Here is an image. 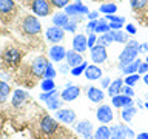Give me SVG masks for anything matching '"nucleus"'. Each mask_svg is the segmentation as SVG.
Instances as JSON below:
<instances>
[{
    "label": "nucleus",
    "instance_id": "obj_17",
    "mask_svg": "<svg viewBox=\"0 0 148 139\" xmlns=\"http://www.w3.org/2000/svg\"><path fill=\"white\" fill-rule=\"evenodd\" d=\"M86 96H88V99H90L91 102H94V104H99V102H102L105 99V93L97 87H90L88 88Z\"/></svg>",
    "mask_w": 148,
    "mask_h": 139
},
{
    "label": "nucleus",
    "instance_id": "obj_43",
    "mask_svg": "<svg viewBox=\"0 0 148 139\" xmlns=\"http://www.w3.org/2000/svg\"><path fill=\"white\" fill-rule=\"evenodd\" d=\"M51 3L57 8H66L69 5V0H51Z\"/></svg>",
    "mask_w": 148,
    "mask_h": 139
},
{
    "label": "nucleus",
    "instance_id": "obj_11",
    "mask_svg": "<svg viewBox=\"0 0 148 139\" xmlns=\"http://www.w3.org/2000/svg\"><path fill=\"white\" fill-rule=\"evenodd\" d=\"M80 94V88L76 85H66V88H63L60 93V99L65 102H73L74 99H77Z\"/></svg>",
    "mask_w": 148,
    "mask_h": 139
},
{
    "label": "nucleus",
    "instance_id": "obj_54",
    "mask_svg": "<svg viewBox=\"0 0 148 139\" xmlns=\"http://www.w3.org/2000/svg\"><path fill=\"white\" fill-rule=\"evenodd\" d=\"M136 139H148V133H145V131H143V133H139L137 136H136Z\"/></svg>",
    "mask_w": 148,
    "mask_h": 139
},
{
    "label": "nucleus",
    "instance_id": "obj_26",
    "mask_svg": "<svg viewBox=\"0 0 148 139\" xmlns=\"http://www.w3.org/2000/svg\"><path fill=\"white\" fill-rule=\"evenodd\" d=\"M137 113V108L136 107H128V108H123L122 113H120V118H122L123 122H130V120H133L134 114Z\"/></svg>",
    "mask_w": 148,
    "mask_h": 139
},
{
    "label": "nucleus",
    "instance_id": "obj_48",
    "mask_svg": "<svg viewBox=\"0 0 148 139\" xmlns=\"http://www.w3.org/2000/svg\"><path fill=\"white\" fill-rule=\"evenodd\" d=\"M59 71L62 73V74H66L68 71H71V67H69L68 63H65V65H60V68H59Z\"/></svg>",
    "mask_w": 148,
    "mask_h": 139
},
{
    "label": "nucleus",
    "instance_id": "obj_36",
    "mask_svg": "<svg viewBox=\"0 0 148 139\" xmlns=\"http://www.w3.org/2000/svg\"><path fill=\"white\" fill-rule=\"evenodd\" d=\"M142 76L139 73H134V74H130V76H127L123 79V83L125 85H130V87H134L136 83L139 82V79H140Z\"/></svg>",
    "mask_w": 148,
    "mask_h": 139
},
{
    "label": "nucleus",
    "instance_id": "obj_28",
    "mask_svg": "<svg viewBox=\"0 0 148 139\" xmlns=\"http://www.w3.org/2000/svg\"><path fill=\"white\" fill-rule=\"evenodd\" d=\"M110 22L105 20V19H99V23H97V28L94 30L96 34H105V32H110Z\"/></svg>",
    "mask_w": 148,
    "mask_h": 139
},
{
    "label": "nucleus",
    "instance_id": "obj_40",
    "mask_svg": "<svg viewBox=\"0 0 148 139\" xmlns=\"http://www.w3.org/2000/svg\"><path fill=\"white\" fill-rule=\"evenodd\" d=\"M105 20H108L111 23H122V25H123L125 19L120 17V16H114V14H111V16H105Z\"/></svg>",
    "mask_w": 148,
    "mask_h": 139
},
{
    "label": "nucleus",
    "instance_id": "obj_6",
    "mask_svg": "<svg viewBox=\"0 0 148 139\" xmlns=\"http://www.w3.org/2000/svg\"><path fill=\"white\" fill-rule=\"evenodd\" d=\"M65 37V30L63 28H59V26H49L48 30H46V39H48L51 43L54 45H59L60 42L63 40Z\"/></svg>",
    "mask_w": 148,
    "mask_h": 139
},
{
    "label": "nucleus",
    "instance_id": "obj_25",
    "mask_svg": "<svg viewBox=\"0 0 148 139\" xmlns=\"http://www.w3.org/2000/svg\"><path fill=\"white\" fill-rule=\"evenodd\" d=\"M94 138L96 139H111V133H110V127L102 124L100 127L96 128L94 131Z\"/></svg>",
    "mask_w": 148,
    "mask_h": 139
},
{
    "label": "nucleus",
    "instance_id": "obj_3",
    "mask_svg": "<svg viewBox=\"0 0 148 139\" xmlns=\"http://www.w3.org/2000/svg\"><path fill=\"white\" fill-rule=\"evenodd\" d=\"M65 12L69 16V19L71 17H79V16H83V14H86L88 16V12H90V9H88L85 5H83L80 0H76L74 3H69L66 8H65Z\"/></svg>",
    "mask_w": 148,
    "mask_h": 139
},
{
    "label": "nucleus",
    "instance_id": "obj_31",
    "mask_svg": "<svg viewBox=\"0 0 148 139\" xmlns=\"http://www.w3.org/2000/svg\"><path fill=\"white\" fill-rule=\"evenodd\" d=\"M46 104V107H48L49 110H53V111H57V110H60L62 108V99H60V97L57 96V97H53V99H49V100H46L45 102Z\"/></svg>",
    "mask_w": 148,
    "mask_h": 139
},
{
    "label": "nucleus",
    "instance_id": "obj_21",
    "mask_svg": "<svg viewBox=\"0 0 148 139\" xmlns=\"http://www.w3.org/2000/svg\"><path fill=\"white\" fill-rule=\"evenodd\" d=\"M69 22V16L65 11L62 12H56L53 16V25L54 26H59V28H65L66 23Z\"/></svg>",
    "mask_w": 148,
    "mask_h": 139
},
{
    "label": "nucleus",
    "instance_id": "obj_14",
    "mask_svg": "<svg viewBox=\"0 0 148 139\" xmlns=\"http://www.w3.org/2000/svg\"><path fill=\"white\" fill-rule=\"evenodd\" d=\"M32 11L40 17H46L49 14V3L46 0H34L32 2Z\"/></svg>",
    "mask_w": 148,
    "mask_h": 139
},
{
    "label": "nucleus",
    "instance_id": "obj_13",
    "mask_svg": "<svg viewBox=\"0 0 148 139\" xmlns=\"http://www.w3.org/2000/svg\"><path fill=\"white\" fill-rule=\"evenodd\" d=\"M49 59L53 62H62L63 59H66V50L62 45H53L49 48Z\"/></svg>",
    "mask_w": 148,
    "mask_h": 139
},
{
    "label": "nucleus",
    "instance_id": "obj_50",
    "mask_svg": "<svg viewBox=\"0 0 148 139\" xmlns=\"http://www.w3.org/2000/svg\"><path fill=\"white\" fill-rule=\"evenodd\" d=\"M122 28V23H111L110 22V30L111 31H119Z\"/></svg>",
    "mask_w": 148,
    "mask_h": 139
},
{
    "label": "nucleus",
    "instance_id": "obj_10",
    "mask_svg": "<svg viewBox=\"0 0 148 139\" xmlns=\"http://www.w3.org/2000/svg\"><path fill=\"white\" fill-rule=\"evenodd\" d=\"M111 105L116 108H128V107H134L133 97L125 96V94H117L111 97Z\"/></svg>",
    "mask_w": 148,
    "mask_h": 139
},
{
    "label": "nucleus",
    "instance_id": "obj_45",
    "mask_svg": "<svg viewBox=\"0 0 148 139\" xmlns=\"http://www.w3.org/2000/svg\"><path fill=\"white\" fill-rule=\"evenodd\" d=\"M122 94L133 97V96H134V90H133V87H130V85H123V88H122Z\"/></svg>",
    "mask_w": 148,
    "mask_h": 139
},
{
    "label": "nucleus",
    "instance_id": "obj_4",
    "mask_svg": "<svg viewBox=\"0 0 148 139\" xmlns=\"http://www.w3.org/2000/svg\"><path fill=\"white\" fill-rule=\"evenodd\" d=\"M49 65V62L46 60V57H43V56H39V57H36L34 60H32V63H31V71L34 76L37 77H43V74H45V70L46 67Z\"/></svg>",
    "mask_w": 148,
    "mask_h": 139
},
{
    "label": "nucleus",
    "instance_id": "obj_20",
    "mask_svg": "<svg viewBox=\"0 0 148 139\" xmlns=\"http://www.w3.org/2000/svg\"><path fill=\"white\" fill-rule=\"evenodd\" d=\"M140 63H142V60L137 57L136 60H134V62L128 63V65H119V70H120V71H123V74L130 76V74L137 73V70H139V67H140Z\"/></svg>",
    "mask_w": 148,
    "mask_h": 139
},
{
    "label": "nucleus",
    "instance_id": "obj_2",
    "mask_svg": "<svg viewBox=\"0 0 148 139\" xmlns=\"http://www.w3.org/2000/svg\"><path fill=\"white\" fill-rule=\"evenodd\" d=\"M22 28H23V31H25L26 34L34 36V34H39L40 32L42 25H40L39 19H37L36 16H26L25 20L22 22Z\"/></svg>",
    "mask_w": 148,
    "mask_h": 139
},
{
    "label": "nucleus",
    "instance_id": "obj_49",
    "mask_svg": "<svg viewBox=\"0 0 148 139\" xmlns=\"http://www.w3.org/2000/svg\"><path fill=\"white\" fill-rule=\"evenodd\" d=\"M136 31H137V28L133 25V23H128L127 25V32L128 34H136Z\"/></svg>",
    "mask_w": 148,
    "mask_h": 139
},
{
    "label": "nucleus",
    "instance_id": "obj_27",
    "mask_svg": "<svg viewBox=\"0 0 148 139\" xmlns=\"http://www.w3.org/2000/svg\"><path fill=\"white\" fill-rule=\"evenodd\" d=\"M9 93H11V88L5 81H0V104L8 100L9 97Z\"/></svg>",
    "mask_w": 148,
    "mask_h": 139
},
{
    "label": "nucleus",
    "instance_id": "obj_51",
    "mask_svg": "<svg viewBox=\"0 0 148 139\" xmlns=\"http://www.w3.org/2000/svg\"><path fill=\"white\" fill-rule=\"evenodd\" d=\"M110 83H111L110 79H108V77H103V79H102V82H100V85H102V88H106V90H108Z\"/></svg>",
    "mask_w": 148,
    "mask_h": 139
},
{
    "label": "nucleus",
    "instance_id": "obj_30",
    "mask_svg": "<svg viewBox=\"0 0 148 139\" xmlns=\"http://www.w3.org/2000/svg\"><path fill=\"white\" fill-rule=\"evenodd\" d=\"M99 11L102 14H105V16H111V14H116V11H117V5L116 3H103L99 8Z\"/></svg>",
    "mask_w": 148,
    "mask_h": 139
},
{
    "label": "nucleus",
    "instance_id": "obj_22",
    "mask_svg": "<svg viewBox=\"0 0 148 139\" xmlns=\"http://www.w3.org/2000/svg\"><path fill=\"white\" fill-rule=\"evenodd\" d=\"M122 88H123V81H122V79H116V81H113V82L110 83V87H108L110 97L122 94Z\"/></svg>",
    "mask_w": 148,
    "mask_h": 139
},
{
    "label": "nucleus",
    "instance_id": "obj_55",
    "mask_svg": "<svg viewBox=\"0 0 148 139\" xmlns=\"http://www.w3.org/2000/svg\"><path fill=\"white\" fill-rule=\"evenodd\" d=\"M142 81H143V83H145V85H148V73L142 76Z\"/></svg>",
    "mask_w": 148,
    "mask_h": 139
},
{
    "label": "nucleus",
    "instance_id": "obj_33",
    "mask_svg": "<svg viewBox=\"0 0 148 139\" xmlns=\"http://www.w3.org/2000/svg\"><path fill=\"white\" fill-rule=\"evenodd\" d=\"M14 6H16L14 0H0V12H3V14L11 12Z\"/></svg>",
    "mask_w": 148,
    "mask_h": 139
},
{
    "label": "nucleus",
    "instance_id": "obj_42",
    "mask_svg": "<svg viewBox=\"0 0 148 139\" xmlns=\"http://www.w3.org/2000/svg\"><path fill=\"white\" fill-rule=\"evenodd\" d=\"M63 30H65V31H68V32H74V31L77 30V23L74 22V20H71V19H69V22L66 23V26H65Z\"/></svg>",
    "mask_w": 148,
    "mask_h": 139
},
{
    "label": "nucleus",
    "instance_id": "obj_58",
    "mask_svg": "<svg viewBox=\"0 0 148 139\" xmlns=\"http://www.w3.org/2000/svg\"><path fill=\"white\" fill-rule=\"evenodd\" d=\"M145 62H147V63H148V54H147V59H145Z\"/></svg>",
    "mask_w": 148,
    "mask_h": 139
},
{
    "label": "nucleus",
    "instance_id": "obj_23",
    "mask_svg": "<svg viewBox=\"0 0 148 139\" xmlns=\"http://www.w3.org/2000/svg\"><path fill=\"white\" fill-rule=\"evenodd\" d=\"M26 97H28V93H26L25 90H14L11 104H12L14 107H20L23 102L26 100Z\"/></svg>",
    "mask_w": 148,
    "mask_h": 139
},
{
    "label": "nucleus",
    "instance_id": "obj_15",
    "mask_svg": "<svg viewBox=\"0 0 148 139\" xmlns=\"http://www.w3.org/2000/svg\"><path fill=\"white\" fill-rule=\"evenodd\" d=\"M88 48V36L85 34H76L73 39V50L77 53H83Z\"/></svg>",
    "mask_w": 148,
    "mask_h": 139
},
{
    "label": "nucleus",
    "instance_id": "obj_57",
    "mask_svg": "<svg viewBox=\"0 0 148 139\" xmlns=\"http://www.w3.org/2000/svg\"><path fill=\"white\" fill-rule=\"evenodd\" d=\"M143 107H145V108L148 110V102H145V104H143Z\"/></svg>",
    "mask_w": 148,
    "mask_h": 139
},
{
    "label": "nucleus",
    "instance_id": "obj_8",
    "mask_svg": "<svg viewBox=\"0 0 148 139\" xmlns=\"http://www.w3.org/2000/svg\"><path fill=\"white\" fill-rule=\"evenodd\" d=\"M39 127L45 134H53L56 130H57L59 124H57V120L54 118H51V116H43L40 120V124H39Z\"/></svg>",
    "mask_w": 148,
    "mask_h": 139
},
{
    "label": "nucleus",
    "instance_id": "obj_24",
    "mask_svg": "<svg viewBox=\"0 0 148 139\" xmlns=\"http://www.w3.org/2000/svg\"><path fill=\"white\" fill-rule=\"evenodd\" d=\"M76 131L79 134H82V136L91 134L92 133V124L90 120H80V122H77V125H76Z\"/></svg>",
    "mask_w": 148,
    "mask_h": 139
},
{
    "label": "nucleus",
    "instance_id": "obj_44",
    "mask_svg": "<svg viewBox=\"0 0 148 139\" xmlns=\"http://www.w3.org/2000/svg\"><path fill=\"white\" fill-rule=\"evenodd\" d=\"M97 23H99V20H90V22H88V25H86V31L90 32V34H91V32H94V30L97 28Z\"/></svg>",
    "mask_w": 148,
    "mask_h": 139
},
{
    "label": "nucleus",
    "instance_id": "obj_9",
    "mask_svg": "<svg viewBox=\"0 0 148 139\" xmlns=\"http://www.w3.org/2000/svg\"><path fill=\"white\" fill-rule=\"evenodd\" d=\"M90 53H91L92 62H94L96 65L103 63L105 60H106V57H108V54H106V48H105V46H102V45L92 46V48L90 50Z\"/></svg>",
    "mask_w": 148,
    "mask_h": 139
},
{
    "label": "nucleus",
    "instance_id": "obj_34",
    "mask_svg": "<svg viewBox=\"0 0 148 139\" xmlns=\"http://www.w3.org/2000/svg\"><path fill=\"white\" fill-rule=\"evenodd\" d=\"M88 68V62H85V60H83V62L80 63V65H77V67H74V68H71V73L74 77H79V76H82L83 73H85V70Z\"/></svg>",
    "mask_w": 148,
    "mask_h": 139
},
{
    "label": "nucleus",
    "instance_id": "obj_47",
    "mask_svg": "<svg viewBox=\"0 0 148 139\" xmlns=\"http://www.w3.org/2000/svg\"><path fill=\"white\" fill-rule=\"evenodd\" d=\"M86 17L88 20H99V11H90Z\"/></svg>",
    "mask_w": 148,
    "mask_h": 139
},
{
    "label": "nucleus",
    "instance_id": "obj_52",
    "mask_svg": "<svg viewBox=\"0 0 148 139\" xmlns=\"http://www.w3.org/2000/svg\"><path fill=\"white\" fill-rule=\"evenodd\" d=\"M139 51H140V53H147V54H148V42L139 45Z\"/></svg>",
    "mask_w": 148,
    "mask_h": 139
},
{
    "label": "nucleus",
    "instance_id": "obj_35",
    "mask_svg": "<svg viewBox=\"0 0 148 139\" xmlns=\"http://www.w3.org/2000/svg\"><path fill=\"white\" fill-rule=\"evenodd\" d=\"M113 32V39L114 42H117V43H128V36L125 34L123 31H111Z\"/></svg>",
    "mask_w": 148,
    "mask_h": 139
},
{
    "label": "nucleus",
    "instance_id": "obj_39",
    "mask_svg": "<svg viewBox=\"0 0 148 139\" xmlns=\"http://www.w3.org/2000/svg\"><path fill=\"white\" fill-rule=\"evenodd\" d=\"M147 3L148 0H130V5H131L133 9H142Z\"/></svg>",
    "mask_w": 148,
    "mask_h": 139
},
{
    "label": "nucleus",
    "instance_id": "obj_5",
    "mask_svg": "<svg viewBox=\"0 0 148 139\" xmlns=\"http://www.w3.org/2000/svg\"><path fill=\"white\" fill-rule=\"evenodd\" d=\"M56 119L60 120L62 124L71 125V124L76 122L77 114L74 113V110H71V108H60V110L56 111Z\"/></svg>",
    "mask_w": 148,
    "mask_h": 139
},
{
    "label": "nucleus",
    "instance_id": "obj_18",
    "mask_svg": "<svg viewBox=\"0 0 148 139\" xmlns=\"http://www.w3.org/2000/svg\"><path fill=\"white\" fill-rule=\"evenodd\" d=\"M65 60H66V63L69 65V67L74 68V67H77V65H80L83 62V57H82L80 53L71 50V51H66V59Z\"/></svg>",
    "mask_w": 148,
    "mask_h": 139
},
{
    "label": "nucleus",
    "instance_id": "obj_1",
    "mask_svg": "<svg viewBox=\"0 0 148 139\" xmlns=\"http://www.w3.org/2000/svg\"><path fill=\"white\" fill-rule=\"evenodd\" d=\"M139 45L140 43H137L136 40H128V43L125 45V48L119 54V65H128V63L134 62L137 59L139 53H140L139 51Z\"/></svg>",
    "mask_w": 148,
    "mask_h": 139
},
{
    "label": "nucleus",
    "instance_id": "obj_29",
    "mask_svg": "<svg viewBox=\"0 0 148 139\" xmlns=\"http://www.w3.org/2000/svg\"><path fill=\"white\" fill-rule=\"evenodd\" d=\"M111 42H114L113 39V32H105V34H100L99 37H97V45H102L106 48V45H110Z\"/></svg>",
    "mask_w": 148,
    "mask_h": 139
},
{
    "label": "nucleus",
    "instance_id": "obj_32",
    "mask_svg": "<svg viewBox=\"0 0 148 139\" xmlns=\"http://www.w3.org/2000/svg\"><path fill=\"white\" fill-rule=\"evenodd\" d=\"M40 90H42V93L56 90V82H54V79H43V81L40 82Z\"/></svg>",
    "mask_w": 148,
    "mask_h": 139
},
{
    "label": "nucleus",
    "instance_id": "obj_16",
    "mask_svg": "<svg viewBox=\"0 0 148 139\" xmlns=\"http://www.w3.org/2000/svg\"><path fill=\"white\" fill-rule=\"evenodd\" d=\"M111 139H128L127 136V125L122 124H114L110 127Z\"/></svg>",
    "mask_w": 148,
    "mask_h": 139
},
{
    "label": "nucleus",
    "instance_id": "obj_53",
    "mask_svg": "<svg viewBox=\"0 0 148 139\" xmlns=\"http://www.w3.org/2000/svg\"><path fill=\"white\" fill-rule=\"evenodd\" d=\"M127 136H128V139H136V136H134V131L130 127H127Z\"/></svg>",
    "mask_w": 148,
    "mask_h": 139
},
{
    "label": "nucleus",
    "instance_id": "obj_38",
    "mask_svg": "<svg viewBox=\"0 0 148 139\" xmlns=\"http://www.w3.org/2000/svg\"><path fill=\"white\" fill-rule=\"evenodd\" d=\"M56 74H57V71H56V68L53 67V65H48L45 70V74H43V79H54L56 77Z\"/></svg>",
    "mask_w": 148,
    "mask_h": 139
},
{
    "label": "nucleus",
    "instance_id": "obj_7",
    "mask_svg": "<svg viewBox=\"0 0 148 139\" xmlns=\"http://www.w3.org/2000/svg\"><path fill=\"white\" fill-rule=\"evenodd\" d=\"M96 118H97V120H99L100 124H103V125L111 122L113 118H114L111 107L110 105H100L99 108H97V111H96Z\"/></svg>",
    "mask_w": 148,
    "mask_h": 139
},
{
    "label": "nucleus",
    "instance_id": "obj_19",
    "mask_svg": "<svg viewBox=\"0 0 148 139\" xmlns=\"http://www.w3.org/2000/svg\"><path fill=\"white\" fill-rule=\"evenodd\" d=\"M85 77L88 81H97V79H102V70L97 65H88V68L85 70Z\"/></svg>",
    "mask_w": 148,
    "mask_h": 139
},
{
    "label": "nucleus",
    "instance_id": "obj_56",
    "mask_svg": "<svg viewBox=\"0 0 148 139\" xmlns=\"http://www.w3.org/2000/svg\"><path fill=\"white\" fill-rule=\"evenodd\" d=\"M83 139H96V138H94V133H91V134H86V136H83Z\"/></svg>",
    "mask_w": 148,
    "mask_h": 139
},
{
    "label": "nucleus",
    "instance_id": "obj_46",
    "mask_svg": "<svg viewBox=\"0 0 148 139\" xmlns=\"http://www.w3.org/2000/svg\"><path fill=\"white\" fill-rule=\"evenodd\" d=\"M137 73L140 74V76L147 74V73H148V63H147V62H142V63H140V67H139V70H137Z\"/></svg>",
    "mask_w": 148,
    "mask_h": 139
},
{
    "label": "nucleus",
    "instance_id": "obj_37",
    "mask_svg": "<svg viewBox=\"0 0 148 139\" xmlns=\"http://www.w3.org/2000/svg\"><path fill=\"white\" fill-rule=\"evenodd\" d=\"M57 96H59V91H57V90H53V91H46V93H42V94H40L39 97H40V100L46 102V100L53 99V97H57Z\"/></svg>",
    "mask_w": 148,
    "mask_h": 139
},
{
    "label": "nucleus",
    "instance_id": "obj_12",
    "mask_svg": "<svg viewBox=\"0 0 148 139\" xmlns=\"http://www.w3.org/2000/svg\"><path fill=\"white\" fill-rule=\"evenodd\" d=\"M20 51L16 50V48H8L6 51L3 53V60L6 65H11V67H14V65H17L18 62H20Z\"/></svg>",
    "mask_w": 148,
    "mask_h": 139
},
{
    "label": "nucleus",
    "instance_id": "obj_41",
    "mask_svg": "<svg viewBox=\"0 0 148 139\" xmlns=\"http://www.w3.org/2000/svg\"><path fill=\"white\" fill-rule=\"evenodd\" d=\"M97 45V34L96 32H91V34H88V48H92V46Z\"/></svg>",
    "mask_w": 148,
    "mask_h": 139
}]
</instances>
